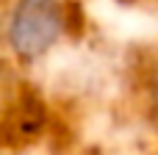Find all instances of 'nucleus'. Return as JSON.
I'll use <instances>...</instances> for the list:
<instances>
[{"instance_id":"2","label":"nucleus","mask_w":158,"mask_h":155,"mask_svg":"<svg viewBox=\"0 0 158 155\" xmlns=\"http://www.w3.org/2000/svg\"><path fill=\"white\" fill-rule=\"evenodd\" d=\"M50 111L31 72L0 50V153L44 141Z\"/></svg>"},{"instance_id":"1","label":"nucleus","mask_w":158,"mask_h":155,"mask_svg":"<svg viewBox=\"0 0 158 155\" xmlns=\"http://www.w3.org/2000/svg\"><path fill=\"white\" fill-rule=\"evenodd\" d=\"M75 36L67 0H11L0 17V50L33 72Z\"/></svg>"},{"instance_id":"3","label":"nucleus","mask_w":158,"mask_h":155,"mask_svg":"<svg viewBox=\"0 0 158 155\" xmlns=\"http://www.w3.org/2000/svg\"><path fill=\"white\" fill-rule=\"evenodd\" d=\"M0 155H64V153H56L53 147H47L42 141V144H31V147H19V150H3Z\"/></svg>"}]
</instances>
